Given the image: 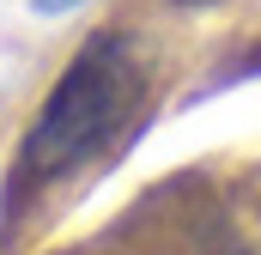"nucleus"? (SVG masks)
<instances>
[{
  "label": "nucleus",
  "instance_id": "obj_1",
  "mask_svg": "<svg viewBox=\"0 0 261 255\" xmlns=\"http://www.w3.org/2000/svg\"><path fill=\"white\" fill-rule=\"evenodd\" d=\"M140 97H146V73L134 61L128 37H116V31L85 37V49L67 61L43 116L31 122L24 146H18V183L24 189L55 183L67 170H79L85 158H97L103 146H116L140 110Z\"/></svg>",
  "mask_w": 261,
  "mask_h": 255
},
{
  "label": "nucleus",
  "instance_id": "obj_2",
  "mask_svg": "<svg viewBox=\"0 0 261 255\" xmlns=\"http://www.w3.org/2000/svg\"><path fill=\"white\" fill-rule=\"evenodd\" d=\"M67 6H79V0H37V12H67Z\"/></svg>",
  "mask_w": 261,
  "mask_h": 255
},
{
  "label": "nucleus",
  "instance_id": "obj_3",
  "mask_svg": "<svg viewBox=\"0 0 261 255\" xmlns=\"http://www.w3.org/2000/svg\"><path fill=\"white\" fill-rule=\"evenodd\" d=\"M176 6H219V0H176Z\"/></svg>",
  "mask_w": 261,
  "mask_h": 255
},
{
  "label": "nucleus",
  "instance_id": "obj_4",
  "mask_svg": "<svg viewBox=\"0 0 261 255\" xmlns=\"http://www.w3.org/2000/svg\"><path fill=\"white\" fill-rule=\"evenodd\" d=\"M255 207H261V176H255Z\"/></svg>",
  "mask_w": 261,
  "mask_h": 255
}]
</instances>
